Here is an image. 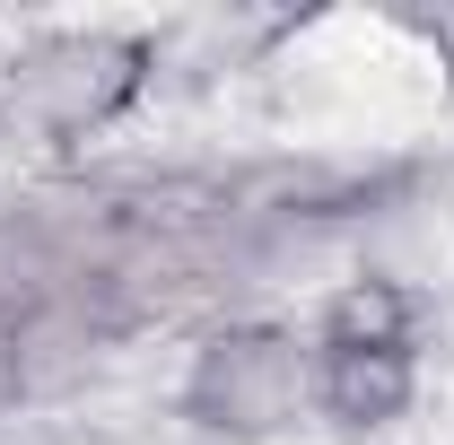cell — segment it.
Returning <instances> with one entry per match:
<instances>
[{"instance_id": "4", "label": "cell", "mask_w": 454, "mask_h": 445, "mask_svg": "<svg viewBox=\"0 0 454 445\" xmlns=\"http://www.w3.org/2000/svg\"><path fill=\"white\" fill-rule=\"evenodd\" d=\"M324 349H411V297L394 279H349L324 306Z\"/></svg>"}, {"instance_id": "3", "label": "cell", "mask_w": 454, "mask_h": 445, "mask_svg": "<svg viewBox=\"0 0 454 445\" xmlns=\"http://www.w3.org/2000/svg\"><path fill=\"white\" fill-rule=\"evenodd\" d=\"M411 349H324L315 358V402L340 428H385L411 410Z\"/></svg>"}, {"instance_id": "1", "label": "cell", "mask_w": 454, "mask_h": 445, "mask_svg": "<svg viewBox=\"0 0 454 445\" xmlns=\"http://www.w3.org/2000/svg\"><path fill=\"white\" fill-rule=\"evenodd\" d=\"M149 88V44L114 27H61L9 61V113L44 140H88Z\"/></svg>"}, {"instance_id": "2", "label": "cell", "mask_w": 454, "mask_h": 445, "mask_svg": "<svg viewBox=\"0 0 454 445\" xmlns=\"http://www.w3.org/2000/svg\"><path fill=\"white\" fill-rule=\"evenodd\" d=\"M306 393H315V367H306L297 332H280V324H227V332H210L192 349L184 410L210 437L254 445V437H280Z\"/></svg>"}]
</instances>
